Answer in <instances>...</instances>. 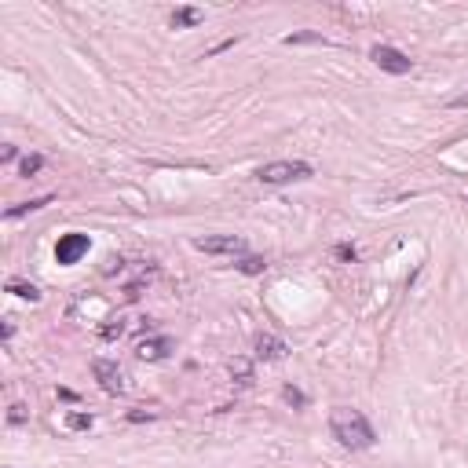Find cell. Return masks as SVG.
Returning <instances> with one entry per match:
<instances>
[{"label": "cell", "mask_w": 468, "mask_h": 468, "mask_svg": "<svg viewBox=\"0 0 468 468\" xmlns=\"http://www.w3.org/2000/svg\"><path fill=\"white\" fill-rule=\"evenodd\" d=\"M329 432H333V439L341 446H348V450H369L373 439H377L369 421L362 417V410H355V406H333Z\"/></svg>", "instance_id": "obj_1"}, {"label": "cell", "mask_w": 468, "mask_h": 468, "mask_svg": "<svg viewBox=\"0 0 468 468\" xmlns=\"http://www.w3.org/2000/svg\"><path fill=\"white\" fill-rule=\"evenodd\" d=\"M308 176H311V165H304V161H271V165H260L256 168V179L260 183H271V186L293 183V179H308Z\"/></svg>", "instance_id": "obj_2"}, {"label": "cell", "mask_w": 468, "mask_h": 468, "mask_svg": "<svg viewBox=\"0 0 468 468\" xmlns=\"http://www.w3.org/2000/svg\"><path fill=\"white\" fill-rule=\"evenodd\" d=\"M194 249L209 253V256H241L246 253V238L238 234H205L194 241Z\"/></svg>", "instance_id": "obj_3"}, {"label": "cell", "mask_w": 468, "mask_h": 468, "mask_svg": "<svg viewBox=\"0 0 468 468\" xmlns=\"http://www.w3.org/2000/svg\"><path fill=\"white\" fill-rule=\"evenodd\" d=\"M369 59L377 63L384 73H396V77H403V73L414 70V63H410L399 48H391V44H373V48H369Z\"/></svg>", "instance_id": "obj_4"}, {"label": "cell", "mask_w": 468, "mask_h": 468, "mask_svg": "<svg viewBox=\"0 0 468 468\" xmlns=\"http://www.w3.org/2000/svg\"><path fill=\"white\" fill-rule=\"evenodd\" d=\"M91 373H96V381H99V388L106 391V396H121V391H125V369L118 362L96 359V362H91Z\"/></svg>", "instance_id": "obj_5"}, {"label": "cell", "mask_w": 468, "mask_h": 468, "mask_svg": "<svg viewBox=\"0 0 468 468\" xmlns=\"http://www.w3.org/2000/svg\"><path fill=\"white\" fill-rule=\"evenodd\" d=\"M88 234H81V231H73V234H63L59 238V246H55V260H59L63 267H70V264H77V260L88 253Z\"/></svg>", "instance_id": "obj_6"}, {"label": "cell", "mask_w": 468, "mask_h": 468, "mask_svg": "<svg viewBox=\"0 0 468 468\" xmlns=\"http://www.w3.org/2000/svg\"><path fill=\"white\" fill-rule=\"evenodd\" d=\"M176 351V341L172 336H151V341H139L136 344V359L139 362H161Z\"/></svg>", "instance_id": "obj_7"}, {"label": "cell", "mask_w": 468, "mask_h": 468, "mask_svg": "<svg viewBox=\"0 0 468 468\" xmlns=\"http://www.w3.org/2000/svg\"><path fill=\"white\" fill-rule=\"evenodd\" d=\"M286 351H289L286 341H278V336H271V333H260V336H256V355H260L264 362H278Z\"/></svg>", "instance_id": "obj_8"}, {"label": "cell", "mask_w": 468, "mask_h": 468, "mask_svg": "<svg viewBox=\"0 0 468 468\" xmlns=\"http://www.w3.org/2000/svg\"><path fill=\"white\" fill-rule=\"evenodd\" d=\"M205 18V11L201 8H176L172 15H168V26L172 30H191V26H198Z\"/></svg>", "instance_id": "obj_9"}, {"label": "cell", "mask_w": 468, "mask_h": 468, "mask_svg": "<svg viewBox=\"0 0 468 468\" xmlns=\"http://www.w3.org/2000/svg\"><path fill=\"white\" fill-rule=\"evenodd\" d=\"M51 201V194H41V198H33V201H18V205H11V209L4 213L8 220H15V216H26V213H37V209H44V205Z\"/></svg>", "instance_id": "obj_10"}, {"label": "cell", "mask_w": 468, "mask_h": 468, "mask_svg": "<svg viewBox=\"0 0 468 468\" xmlns=\"http://www.w3.org/2000/svg\"><path fill=\"white\" fill-rule=\"evenodd\" d=\"M8 293L23 296V301H30V304H37V301H41V289H37L33 282H23V278H11V282H8Z\"/></svg>", "instance_id": "obj_11"}, {"label": "cell", "mask_w": 468, "mask_h": 468, "mask_svg": "<svg viewBox=\"0 0 468 468\" xmlns=\"http://www.w3.org/2000/svg\"><path fill=\"white\" fill-rule=\"evenodd\" d=\"M227 369H231V377H234L238 384H253V362H249V359H241V355H238V359L227 362Z\"/></svg>", "instance_id": "obj_12"}, {"label": "cell", "mask_w": 468, "mask_h": 468, "mask_svg": "<svg viewBox=\"0 0 468 468\" xmlns=\"http://www.w3.org/2000/svg\"><path fill=\"white\" fill-rule=\"evenodd\" d=\"M282 44H326V37H322V33H311V30H304V33H289Z\"/></svg>", "instance_id": "obj_13"}, {"label": "cell", "mask_w": 468, "mask_h": 468, "mask_svg": "<svg viewBox=\"0 0 468 468\" xmlns=\"http://www.w3.org/2000/svg\"><path fill=\"white\" fill-rule=\"evenodd\" d=\"M264 267H267L264 256H241V260H238V271H241V274H264Z\"/></svg>", "instance_id": "obj_14"}, {"label": "cell", "mask_w": 468, "mask_h": 468, "mask_svg": "<svg viewBox=\"0 0 468 468\" xmlns=\"http://www.w3.org/2000/svg\"><path fill=\"white\" fill-rule=\"evenodd\" d=\"M41 168H44V158H41V154H26V158H23V165H18V172H23V176L30 179V176L41 172Z\"/></svg>", "instance_id": "obj_15"}, {"label": "cell", "mask_w": 468, "mask_h": 468, "mask_svg": "<svg viewBox=\"0 0 468 468\" xmlns=\"http://www.w3.org/2000/svg\"><path fill=\"white\" fill-rule=\"evenodd\" d=\"M121 333H125V318H110L106 326H99V336H103V341H118Z\"/></svg>", "instance_id": "obj_16"}, {"label": "cell", "mask_w": 468, "mask_h": 468, "mask_svg": "<svg viewBox=\"0 0 468 468\" xmlns=\"http://www.w3.org/2000/svg\"><path fill=\"white\" fill-rule=\"evenodd\" d=\"M66 424L73 428V432H88V428H91V414H66Z\"/></svg>", "instance_id": "obj_17"}, {"label": "cell", "mask_w": 468, "mask_h": 468, "mask_svg": "<svg viewBox=\"0 0 468 468\" xmlns=\"http://www.w3.org/2000/svg\"><path fill=\"white\" fill-rule=\"evenodd\" d=\"M333 253H336V260H341V264H355V260H359V253H355V246H348V241H341V246H336Z\"/></svg>", "instance_id": "obj_18"}, {"label": "cell", "mask_w": 468, "mask_h": 468, "mask_svg": "<svg viewBox=\"0 0 468 468\" xmlns=\"http://www.w3.org/2000/svg\"><path fill=\"white\" fill-rule=\"evenodd\" d=\"M282 399H286L289 406H296V410H301V406L308 403V399H304V396H301V391H296L293 384H286V388H282Z\"/></svg>", "instance_id": "obj_19"}, {"label": "cell", "mask_w": 468, "mask_h": 468, "mask_svg": "<svg viewBox=\"0 0 468 468\" xmlns=\"http://www.w3.org/2000/svg\"><path fill=\"white\" fill-rule=\"evenodd\" d=\"M8 421H11V424H23V421H26V406H18V403H15V406H11V414H8Z\"/></svg>", "instance_id": "obj_20"}, {"label": "cell", "mask_w": 468, "mask_h": 468, "mask_svg": "<svg viewBox=\"0 0 468 468\" xmlns=\"http://www.w3.org/2000/svg\"><path fill=\"white\" fill-rule=\"evenodd\" d=\"M121 267H125V260H121V256H110L106 267H103V274H114V271H121Z\"/></svg>", "instance_id": "obj_21"}, {"label": "cell", "mask_w": 468, "mask_h": 468, "mask_svg": "<svg viewBox=\"0 0 468 468\" xmlns=\"http://www.w3.org/2000/svg\"><path fill=\"white\" fill-rule=\"evenodd\" d=\"M128 421H154V414H151V410H132V414H128Z\"/></svg>", "instance_id": "obj_22"}, {"label": "cell", "mask_w": 468, "mask_h": 468, "mask_svg": "<svg viewBox=\"0 0 468 468\" xmlns=\"http://www.w3.org/2000/svg\"><path fill=\"white\" fill-rule=\"evenodd\" d=\"M139 293H143V282H132L125 289V301H139Z\"/></svg>", "instance_id": "obj_23"}, {"label": "cell", "mask_w": 468, "mask_h": 468, "mask_svg": "<svg viewBox=\"0 0 468 468\" xmlns=\"http://www.w3.org/2000/svg\"><path fill=\"white\" fill-rule=\"evenodd\" d=\"M15 154H18L15 146H11V143H4V151H0V161H15Z\"/></svg>", "instance_id": "obj_24"}, {"label": "cell", "mask_w": 468, "mask_h": 468, "mask_svg": "<svg viewBox=\"0 0 468 468\" xmlns=\"http://www.w3.org/2000/svg\"><path fill=\"white\" fill-rule=\"evenodd\" d=\"M450 106H454V110H464V106H468V91H464V96H457V99H450Z\"/></svg>", "instance_id": "obj_25"}]
</instances>
